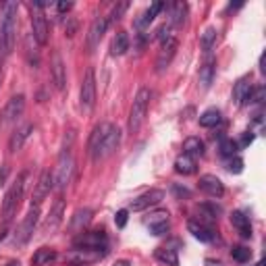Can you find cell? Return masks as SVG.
Returning a JSON list of instances; mask_svg holds the SVG:
<instances>
[{
  "label": "cell",
  "instance_id": "cell-1",
  "mask_svg": "<svg viewBox=\"0 0 266 266\" xmlns=\"http://www.w3.org/2000/svg\"><path fill=\"white\" fill-rule=\"evenodd\" d=\"M17 2H4L2 13H0V61L11 54L17 37Z\"/></svg>",
  "mask_w": 266,
  "mask_h": 266
},
{
  "label": "cell",
  "instance_id": "cell-2",
  "mask_svg": "<svg viewBox=\"0 0 266 266\" xmlns=\"http://www.w3.org/2000/svg\"><path fill=\"white\" fill-rule=\"evenodd\" d=\"M27 179H30V173L23 170L19 173L17 181L11 185V189L6 192L4 196V202H2V221L4 223H11L13 216L17 214L19 206H21V200H23V194H25V187H27Z\"/></svg>",
  "mask_w": 266,
  "mask_h": 266
},
{
  "label": "cell",
  "instance_id": "cell-3",
  "mask_svg": "<svg viewBox=\"0 0 266 266\" xmlns=\"http://www.w3.org/2000/svg\"><path fill=\"white\" fill-rule=\"evenodd\" d=\"M150 98H152V92L148 88H141L135 98H133V104H131V110H129V123H127V131L131 133H137L141 129L146 121V115H148V106H150Z\"/></svg>",
  "mask_w": 266,
  "mask_h": 266
},
{
  "label": "cell",
  "instance_id": "cell-4",
  "mask_svg": "<svg viewBox=\"0 0 266 266\" xmlns=\"http://www.w3.org/2000/svg\"><path fill=\"white\" fill-rule=\"evenodd\" d=\"M79 104L83 112H92L96 106V73L90 66L83 75V83H81V92H79Z\"/></svg>",
  "mask_w": 266,
  "mask_h": 266
},
{
  "label": "cell",
  "instance_id": "cell-5",
  "mask_svg": "<svg viewBox=\"0 0 266 266\" xmlns=\"http://www.w3.org/2000/svg\"><path fill=\"white\" fill-rule=\"evenodd\" d=\"M37 221H40V206L32 204L30 212L25 214L21 227H19L17 233H15V245H25L27 241L32 239V237H33V231H35V227H37Z\"/></svg>",
  "mask_w": 266,
  "mask_h": 266
},
{
  "label": "cell",
  "instance_id": "cell-6",
  "mask_svg": "<svg viewBox=\"0 0 266 266\" xmlns=\"http://www.w3.org/2000/svg\"><path fill=\"white\" fill-rule=\"evenodd\" d=\"M44 2H33L32 4V30H33V40L44 46L48 42V21L44 15Z\"/></svg>",
  "mask_w": 266,
  "mask_h": 266
},
{
  "label": "cell",
  "instance_id": "cell-7",
  "mask_svg": "<svg viewBox=\"0 0 266 266\" xmlns=\"http://www.w3.org/2000/svg\"><path fill=\"white\" fill-rule=\"evenodd\" d=\"M119 146H121V131H119L115 125H110L108 133H106V135H104V139H102V144H100L98 150L92 154V160H94V163H100V160L112 156V154H115V152L119 150Z\"/></svg>",
  "mask_w": 266,
  "mask_h": 266
},
{
  "label": "cell",
  "instance_id": "cell-8",
  "mask_svg": "<svg viewBox=\"0 0 266 266\" xmlns=\"http://www.w3.org/2000/svg\"><path fill=\"white\" fill-rule=\"evenodd\" d=\"M71 173H73V156L71 150H63V154L59 156V163H56V170H54V187L56 189H65L71 181Z\"/></svg>",
  "mask_w": 266,
  "mask_h": 266
},
{
  "label": "cell",
  "instance_id": "cell-9",
  "mask_svg": "<svg viewBox=\"0 0 266 266\" xmlns=\"http://www.w3.org/2000/svg\"><path fill=\"white\" fill-rule=\"evenodd\" d=\"M23 110H25V96L23 94H17V96H13L6 102V106L0 112V127H8L13 123H17L23 117Z\"/></svg>",
  "mask_w": 266,
  "mask_h": 266
},
{
  "label": "cell",
  "instance_id": "cell-10",
  "mask_svg": "<svg viewBox=\"0 0 266 266\" xmlns=\"http://www.w3.org/2000/svg\"><path fill=\"white\" fill-rule=\"evenodd\" d=\"M75 248H83V250H100V252H106V233L104 231H83L75 237L73 241Z\"/></svg>",
  "mask_w": 266,
  "mask_h": 266
},
{
  "label": "cell",
  "instance_id": "cell-11",
  "mask_svg": "<svg viewBox=\"0 0 266 266\" xmlns=\"http://www.w3.org/2000/svg\"><path fill=\"white\" fill-rule=\"evenodd\" d=\"M54 189V177L50 170H42L40 173V179H37V183L33 187V192H32V204L35 206H40L46 196H50V192Z\"/></svg>",
  "mask_w": 266,
  "mask_h": 266
},
{
  "label": "cell",
  "instance_id": "cell-12",
  "mask_svg": "<svg viewBox=\"0 0 266 266\" xmlns=\"http://www.w3.org/2000/svg\"><path fill=\"white\" fill-rule=\"evenodd\" d=\"M165 192L163 189H150V192H146V194H141V196H137L133 202L129 204V208L133 212H141V210H148V208H152V206H158L160 202L165 200Z\"/></svg>",
  "mask_w": 266,
  "mask_h": 266
},
{
  "label": "cell",
  "instance_id": "cell-13",
  "mask_svg": "<svg viewBox=\"0 0 266 266\" xmlns=\"http://www.w3.org/2000/svg\"><path fill=\"white\" fill-rule=\"evenodd\" d=\"M63 218H65V200H63V198H59V200H56V202L52 204L48 216H46V221H44V229H42V231H44L46 235L56 233V231H59V227L63 225Z\"/></svg>",
  "mask_w": 266,
  "mask_h": 266
},
{
  "label": "cell",
  "instance_id": "cell-14",
  "mask_svg": "<svg viewBox=\"0 0 266 266\" xmlns=\"http://www.w3.org/2000/svg\"><path fill=\"white\" fill-rule=\"evenodd\" d=\"M177 48H179V42L177 37L170 35L168 40L163 42V46H160V52H158V59H156V71L163 73L166 66L170 65V61H173V56L177 54Z\"/></svg>",
  "mask_w": 266,
  "mask_h": 266
},
{
  "label": "cell",
  "instance_id": "cell-15",
  "mask_svg": "<svg viewBox=\"0 0 266 266\" xmlns=\"http://www.w3.org/2000/svg\"><path fill=\"white\" fill-rule=\"evenodd\" d=\"M50 73H52V81L56 85V90H65L66 85V66H65V61L59 50L52 52V61H50Z\"/></svg>",
  "mask_w": 266,
  "mask_h": 266
},
{
  "label": "cell",
  "instance_id": "cell-16",
  "mask_svg": "<svg viewBox=\"0 0 266 266\" xmlns=\"http://www.w3.org/2000/svg\"><path fill=\"white\" fill-rule=\"evenodd\" d=\"M106 30H108V19L106 17H96L94 19V23L90 27V33H88V50L90 52H94L98 48V44L104 37V33H106Z\"/></svg>",
  "mask_w": 266,
  "mask_h": 266
},
{
  "label": "cell",
  "instance_id": "cell-17",
  "mask_svg": "<svg viewBox=\"0 0 266 266\" xmlns=\"http://www.w3.org/2000/svg\"><path fill=\"white\" fill-rule=\"evenodd\" d=\"M32 133H33V125H32V123H25V125L17 127V129L13 131L11 139H8V152H11V154H15V152L21 150V148L25 146V141L30 139Z\"/></svg>",
  "mask_w": 266,
  "mask_h": 266
},
{
  "label": "cell",
  "instance_id": "cell-18",
  "mask_svg": "<svg viewBox=\"0 0 266 266\" xmlns=\"http://www.w3.org/2000/svg\"><path fill=\"white\" fill-rule=\"evenodd\" d=\"M198 185H200V189H202L204 194H208L210 198H223L225 196V185L216 175H202Z\"/></svg>",
  "mask_w": 266,
  "mask_h": 266
},
{
  "label": "cell",
  "instance_id": "cell-19",
  "mask_svg": "<svg viewBox=\"0 0 266 266\" xmlns=\"http://www.w3.org/2000/svg\"><path fill=\"white\" fill-rule=\"evenodd\" d=\"M214 75H216V59L208 56L206 63L200 66V75H198V81L202 85V90H208L214 81Z\"/></svg>",
  "mask_w": 266,
  "mask_h": 266
},
{
  "label": "cell",
  "instance_id": "cell-20",
  "mask_svg": "<svg viewBox=\"0 0 266 266\" xmlns=\"http://www.w3.org/2000/svg\"><path fill=\"white\" fill-rule=\"evenodd\" d=\"M92 223V210H88V208H81V210H77L73 214L71 218V225H69V229L75 233V235H79L83 233V229Z\"/></svg>",
  "mask_w": 266,
  "mask_h": 266
},
{
  "label": "cell",
  "instance_id": "cell-21",
  "mask_svg": "<svg viewBox=\"0 0 266 266\" xmlns=\"http://www.w3.org/2000/svg\"><path fill=\"white\" fill-rule=\"evenodd\" d=\"M231 223H233V227L237 231H239V235L241 237H252V225H250V216H245L241 210H235L233 214H231Z\"/></svg>",
  "mask_w": 266,
  "mask_h": 266
},
{
  "label": "cell",
  "instance_id": "cell-22",
  "mask_svg": "<svg viewBox=\"0 0 266 266\" xmlns=\"http://www.w3.org/2000/svg\"><path fill=\"white\" fill-rule=\"evenodd\" d=\"M163 8H165V4H163V2H154V4H152V6L148 8L146 13H141V15L135 19V23H133V25H135L137 30H146V27H148L152 21H154V17H156L160 11H163Z\"/></svg>",
  "mask_w": 266,
  "mask_h": 266
},
{
  "label": "cell",
  "instance_id": "cell-23",
  "mask_svg": "<svg viewBox=\"0 0 266 266\" xmlns=\"http://www.w3.org/2000/svg\"><path fill=\"white\" fill-rule=\"evenodd\" d=\"M187 229H189V233H192V235L196 237V239L204 241V243H210V241L214 239L212 229H208V227H206V225H202V223L189 221V223H187Z\"/></svg>",
  "mask_w": 266,
  "mask_h": 266
},
{
  "label": "cell",
  "instance_id": "cell-24",
  "mask_svg": "<svg viewBox=\"0 0 266 266\" xmlns=\"http://www.w3.org/2000/svg\"><path fill=\"white\" fill-rule=\"evenodd\" d=\"M250 92H252V83H250V77H243L235 83V88H233V100L235 104H239V106H243L245 100H248L250 96Z\"/></svg>",
  "mask_w": 266,
  "mask_h": 266
},
{
  "label": "cell",
  "instance_id": "cell-25",
  "mask_svg": "<svg viewBox=\"0 0 266 266\" xmlns=\"http://www.w3.org/2000/svg\"><path fill=\"white\" fill-rule=\"evenodd\" d=\"M108 129H110V123H100V125L92 131V135H90V144H88V152H90V156L98 150V146L102 144V139H104V135L108 133Z\"/></svg>",
  "mask_w": 266,
  "mask_h": 266
},
{
  "label": "cell",
  "instance_id": "cell-26",
  "mask_svg": "<svg viewBox=\"0 0 266 266\" xmlns=\"http://www.w3.org/2000/svg\"><path fill=\"white\" fill-rule=\"evenodd\" d=\"M185 15H187V4L185 2H175L173 6H170L168 25L170 27H181L185 23Z\"/></svg>",
  "mask_w": 266,
  "mask_h": 266
},
{
  "label": "cell",
  "instance_id": "cell-27",
  "mask_svg": "<svg viewBox=\"0 0 266 266\" xmlns=\"http://www.w3.org/2000/svg\"><path fill=\"white\" fill-rule=\"evenodd\" d=\"M196 168H198L196 158L187 156V154H181V156L175 160V170H177L179 175H194Z\"/></svg>",
  "mask_w": 266,
  "mask_h": 266
},
{
  "label": "cell",
  "instance_id": "cell-28",
  "mask_svg": "<svg viewBox=\"0 0 266 266\" xmlns=\"http://www.w3.org/2000/svg\"><path fill=\"white\" fill-rule=\"evenodd\" d=\"M129 50V37L125 32H119L115 37H112V44H110V54L112 56H121Z\"/></svg>",
  "mask_w": 266,
  "mask_h": 266
},
{
  "label": "cell",
  "instance_id": "cell-29",
  "mask_svg": "<svg viewBox=\"0 0 266 266\" xmlns=\"http://www.w3.org/2000/svg\"><path fill=\"white\" fill-rule=\"evenodd\" d=\"M183 154L192 156V158L202 156L204 154V141L200 139V137H187L183 141Z\"/></svg>",
  "mask_w": 266,
  "mask_h": 266
},
{
  "label": "cell",
  "instance_id": "cell-30",
  "mask_svg": "<svg viewBox=\"0 0 266 266\" xmlns=\"http://www.w3.org/2000/svg\"><path fill=\"white\" fill-rule=\"evenodd\" d=\"M52 260H56V252L52 248H40L33 256H32V264L33 266H44L50 264Z\"/></svg>",
  "mask_w": 266,
  "mask_h": 266
},
{
  "label": "cell",
  "instance_id": "cell-31",
  "mask_svg": "<svg viewBox=\"0 0 266 266\" xmlns=\"http://www.w3.org/2000/svg\"><path fill=\"white\" fill-rule=\"evenodd\" d=\"M218 123H221V110H216V108H208L206 112L200 115V125L206 127V129L216 127Z\"/></svg>",
  "mask_w": 266,
  "mask_h": 266
},
{
  "label": "cell",
  "instance_id": "cell-32",
  "mask_svg": "<svg viewBox=\"0 0 266 266\" xmlns=\"http://www.w3.org/2000/svg\"><path fill=\"white\" fill-rule=\"evenodd\" d=\"M154 256H156V260L165 262V264H168V266H179L177 252L170 250V248H158V250L154 252Z\"/></svg>",
  "mask_w": 266,
  "mask_h": 266
},
{
  "label": "cell",
  "instance_id": "cell-33",
  "mask_svg": "<svg viewBox=\"0 0 266 266\" xmlns=\"http://www.w3.org/2000/svg\"><path fill=\"white\" fill-rule=\"evenodd\" d=\"M216 30L214 27H208V30L202 33V40H200V44H202V48H204V52H210L212 48H214V44H216Z\"/></svg>",
  "mask_w": 266,
  "mask_h": 266
},
{
  "label": "cell",
  "instance_id": "cell-34",
  "mask_svg": "<svg viewBox=\"0 0 266 266\" xmlns=\"http://www.w3.org/2000/svg\"><path fill=\"white\" fill-rule=\"evenodd\" d=\"M231 256H233V260L243 264V262H248L252 258V250L245 248V245H235V248L231 250Z\"/></svg>",
  "mask_w": 266,
  "mask_h": 266
},
{
  "label": "cell",
  "instance_id": "cell-35",
  "mask_svg": "<svg viewBox=\"0 0 266 266\" xmlns=\"http://www.w3.org/2000/svg\"><path fill=\"white\" fill-rule=\"evenodd\" d=\"M237 141H233V139H229V137H225L223 141H221V154L223 156H235V152H237Z\"/></svg>",
  "mask_w": 266,
  "mask_h": 266
},
{
  "label": "cell",
  "instance_id": "cell-36",
  "mask_svg": "<svg viewBox=\"0 0 266 266\" xmlns=\"http://www.w3.org/2000/svg\"><path fill=\"white\" fill-rule=\"evenodd\" d=\"M264 100V88L260 85V88H252V92H250V96H248V100H245V104L243 106H250V104H260Z\"/></svg>",
  "mask_w": 266,
  "mask_h": 266
},
{
  "label": "cell",
  "instance_id": "cell-37",
  "mask_svg": "<svg viewBox=\"0 0 266 266\" xmlns=\"http://www.w3.org/2000/svg\"><path fill=\"white\" fill-rule=\"evenodd\" d=\"M227 168H229V173L239 175L241 170H243V160L239 156H231L229 160H227Z\"/></svg>",
  "mask_w": 266,
  "mask_h": 266
},
{
  "label": "cell",
  "instance_id": "cell-38",
  "mask_svg": "<svg viewBox=\"0 0 266 266\" xmlns=\"http://www.w3.org/2000/svg\"><path fill=\"white\" fill-rule=\"evenodd\" d=\"M163 221H168V212L166 210H156V212H152L150 218H146V225H156V223H163Z\"/></svg>",
  "mask_w": 266,
  "mask_h": 266
},
{
  "label": "cell",
  "instance_id": "cell-39",
  "mask_svg": "<svg viewBox=\"0 0 266 266\" xmlns=\"http://www.w3.org/2000/svg\"><path fill=\"white\" fill-rule=\"evenodd\" d=\"M127 8H129V2L115 4V8H112V13H110V21H119V19H123V15H125Z\"/></svg>",
  "mask_w": 266,
  "mask_h": 266
},
{
  "label": "cell",
  "instance_id": "cell-40",
  "mask_svg": "<svg viewBox=\"0 0 266 266\" xmlns=\"http://www.w3.org/2000/svg\"><path fill=\"white\" fill-rule=\"evenodd\" d=\"M168 229H170L168 221L156 223V225H150V233H152V235H165V233H168Z\"/></svg>",
  "mask_w": 266,
  "mask_h": 266
},
{
  "label": "cell",
  "instance_id": "cell-41",
  "mask_svg": "<svg viewBox=\"0 0 266 266\" xmlns=\"http://www.w3.org/2000/svg\"><path fill=\"white\" fill-rule=\"evenodd\" d=\"M200 210L206 212V216H210V218H218V214L223 212L221 208L214 206V204H202V206H200Z\"/></svg>",
  "mask_w": 266,
  "mask_h": 266
},
{
  "label": "cell",
  "instance_id": "cell-42",
  "mask_svg": "<svg viewBox=\"0 0 266 266\" xmlns=\"http://www.w3.org/2000/svg\"><path fill=\"white\" fill-rule=\"evenodd\" d=\"M170 32H173V27H170L168 23H165V25H160V27H158L156 37H158L160 42H165V40H168V37H170Z\"/></svg>",
  "mask_w": 266,
  "mask_h": 266
},
{
  "label": "cell",
  "instance_id": "cell-43",
  "mask_svg": "<svg viewBox=\"0 0 266 266\" xmlns=\"http://www.w3.org/2000/svg\"><path fill=\"white\" fill-rule=\"evenodd\" d=\"M75 33H77V21H75V19L71 17L69 21L65 23V35H66V37H73Z\"/></svg>",
  "mask_w": 266,
  "mask_h": 266
},
{
  "label": "cell",
  "instance_id": "cell-44",
  "mask_svg": "<svg viewBox=\"0 0 266 266\" xmlns=\"http://www.w3.org/2000/svg\"><path fill=\"white\" fill-rule=\"evenodd\" d=\"M115 223H117L119 229H123V227L127 225V210H119V212L115 214Z\"/></svg>",
  "mask_w": 266,
  "mask_h": 266
},
{
  "label": "cell",
  "instance_id": "cell-45",
  "mask_svg": "<svg viewBox=\"0 0 266 266\" xmlns=\"http://www.w3.org/2000/svg\"><path fill=\"white\" fill-rule=\"evenodd\" d=\"M56 8H59V13H69L73 8V2H66V0H61L59 4H56Z\"/></svg>",
  "mask_w": 266,
  "mask_h": 266
},
{
  "label": "cell",
  "instance_id": "cell-46",
  "mask_svg": "<svg viewBox=\"0 0 266 266\" xmlns=\"http://www.w3.org/2000/svg\"><path fill=\"white\" fill-rule=\"evenodd\" d=\"M173 189H175V194H177V196H181V198H189V196H192V192H189V189H185V187L175 185Z\"/></svg>",
  "mask_w": 266,
  "mask_h": 266
},
{
  "label": "cell",
  "instance_id": "cell-47",
  "mask_svg": "<svg viewBox=\"0 0 266 266\" xmlns=\"http://www.w3.org/2000/svg\"><path fill=\"white\" fill-rule=\"evenodd\" d=\"M252 141H254V135H252L250 131H245V133H243V139H241V144H243V146H248V144H252Z\"/></svg>",
  "mask_w": 266,
  "mask_h": 266
},
{
  "label": "cell",
  "instance_id": "cell-48",
  "mask_svg": "<svg viewBox=\"0 0 266 266\" xmlns=\"http://www.w3.org/2000/svg\"><path fill=\"white\" fill-rule=\"evenodd\" d=\"M115 266H131V262L129 260H117Z\"/></svg>",
  "mask_w": 266,
  "mask_h": 266
},
{
  "label": "cell",
  "instance_id": "cell-49",
  "mask_svg": "<svg viewBox=\"0 0 266 266\" xmlns=\"http://www.w3.org/2000/svg\"><path fill=\"white\" fill-rule=\"evenodd\" d=\"M4 237H6V231H0V243L4 241Z\"/></svg>",
  "mask_w": 266,
  "mask_h": 266
},
{
  "label": "cell",
  "instance_id": "cell-50",
  "mask_svg": "<svg viewBox=\"0 0 266 266\" xmlns=\"http://www.w3.org/2000/svg\"><path fill=\"white\" fill-rule=\"evenodd\" d=\"M6 266H21V264H19V262H8Z\"/></svg>",
  "mask_w": 266,
  "mask_h": 266
},
{
  "label": "cell",
  "instance_id": "cell-51",
  "mask_svg": "<svg viewBox=\"0 0 266 266\" xmlns=\"http://www.w3.org/2000/svg\"><path fill=\"white\" fill-rule=\"evenodd\" d=\"M256 266H264V260H260V262H258V264H256Z\"/></svg>",
  "mask_w": 266,
  "mask_h": 266
},
{
  "label": "cell",
  "instance_id": "cell-52",
  "mask_svg": "<svg viewBox=\"0 0 266 266\" xmlns=\"http://www.w3.org/2000/svg\"><path fill=\"white\" fill-rule=\"evenodd\" d=\"M0 73H2V69H0Z\"/></svg>",
  "mask_w": 266,
  "mask_h": 266
}]
</instances>
